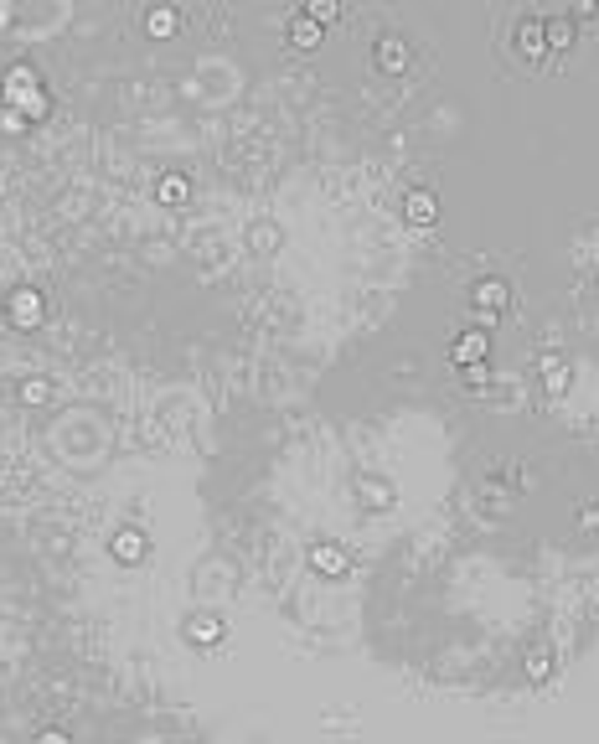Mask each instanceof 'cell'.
I'll list each match as a JSON object with an SVG mask.
<instances>
[{
  "label": "cell",
  "instance_id": "obj_1",
  "mask_svg": "<svg viewBox=\"0 0 599 744\" xmlns=\"http://www.w3.org/2000/svg\"><path fill=\"white\" fill-rule=\"evenodd\" d=\"M517 52L522 57H543V21L538 16H522L517 21Z\"/></svg>",
  "mask_w": 599,
  "mask_h": 744
},
{
  "label": "cell",
  "instance_id": "obj_7",
  "mask_svg": "<svg viewBox=\"0 0 599 744\" xmlns=\"http://www.w3.org/2000/svg\"><path fill=\"white\" fill-rule=\"evenodd\" d=\"M295 36H300V47H310V41H316V26H310V21H300Z\"/></svg>",
  "mask_w": 599,
  "mask_h": 744
},
{
  "label": "cell",
  "instance_id": "obj_6",
  "mask_svg": "<svg viewBox=\"0 0 599 744\" xmlns=\"http://www.w3.org/2000/svg\"><path fill=\"white\" fill-rule=\"evenodd\" d=\"M543 372H548V388H553V393H563V383H568V378H563V362H548Z\"/></svg>",
  "mask_w": 599,
  "mask_h": 744
},
{
  "label": "cell",
  "instance_id": "obj_2",
  "mask_svg": "<svg viewBox=\"0 0 599 744\" xmlns=\"http://www.w3.org/2000/svg\"><path fill=\"white\" fill-rule=\"evenodd\" d=\"M506 300H512V284H506V279H480V284H475V305H491V311H501Z\"/></svg>",
  "mask_w": 599,
  "mask_h": 744
},
{
  "label": "cell",
  "instance_id": "obj_5",
  "mask_svg": "<svg viewBox=\"0 0 599 744\" xmlns=\"http://www.w3.org/2000/svg\"><path fill=\"white\" fill-rule=\"evenodd\" d=\"M480 352H485V331H475V336H465V341L455 346V357H460V362H470V357H480Z\"/></svg>",
  "mask_w": 599,
  "mask_h": 744
},
{
  "label": "cell",
  "instance_id": "obj_4",
  "mask_svg": "<svg viewBox=\"0 0 599 744\" xmlns=\"http://www.w3.org/2000/svg\"><path fill=\"white\" fill-rule=\"evenodd\" d=\"M408 217L413 223H434V191H408Z\"/></svg>",
  "mask_w": 599,
  "mask_h": 744
},
{
  "label": "cell",
  "instance_id": "obj_3",
  "mask_svg": "<svg viewBox=\"0 0 599 744\" xmlns=\"http://www.w3.org/2000/svg\"><path fill=\"white\" fill-rule=\"evenodd\" d=\"M543 47H573V21L568 16L543 21Z\"/></svg>",
  "mask_w": 599,
  "mask_h": 744
}]
</instances>
